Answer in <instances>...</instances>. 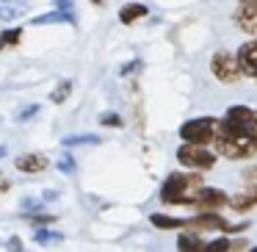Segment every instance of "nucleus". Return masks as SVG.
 Masks as SVG:
<instances>
[{"mask_svg":"<svg viewBox=\"0 0 257 252\" xmlns=\"http://www.w3.org/2000/svg\"><path fill=\"white\" fill-rule=\"evenodd\" d=\"M205 180L191 172H172L161 186V200L166 205H194L196 194L202 191Z\"/></svg>","mask_w":257,"mask_h":252,"instance_id":"nucleus-1","label":"nucleus"},{"mask_svg":"<svg viewBox=\"0 0 257 252\" xmlns=\"http://www.w3.org/2000/svg\"><path fill=\"white\" fill-rule=\"evenodd\" d=\"M213 150L224 158H251L257 155V136H229V133H221L218 130L216 139H213Z\"/></svg>","mask_w":257,"mask_h":252,"instance_id":"nucleus-2","label":"nucleus"},{"mask_svg":"<svg viewBox=\"0 0 257 252\" xmlns=\"http://www.w3.org/2000/svg\"><path fill=\"white\" fill-rule=\"evenodd\" d=\"M218 130L229 136H257V114L246 106H232L218 119Z\"/></svg>","mask_w":257,"mask_h":252,"instance_id":"nucleus-3","label":"nucleus"},{"mask_svg":"<svg viewBox=\"0 0 257 252\" xmlns=\"http://www.w3.org/2000/svg\"><path fill=\"white\" fill-rule=\"evenodd\" d=\"M218 133V119L216 117H196L180 128V139L191 144H210Z\"/></svg>","mask_w":257,"mask_h":252,"instance_id":"nucleus-4","label":"nucleus"},{"mask_svg":"<svg viewBox=\"0 0 257 252\" xmlns=\"http://www.w3.org/2000/svg\"><path fill=\"white\" fill-rule=\"evenodd\" d=\"M177 161L183 163V166L196 169V172H207V169H213V163H216V152L207 150L205 144H191V141H185L177 150Z\"/></svg>","mask_w":257,"mask_h":252,"instance_id":"nucleus-5","label":"nucleus"},{"mask_svg":"<svg viewBox=\"0 0 257 252\" xmlns=\"http://www.w3.org/2000/svg\"><path fill=\"white\" fill-rule=\"evenodd\" d=\"M183 227L191 230H224V233H238V230H249V224H229L227 219H221L216 211H199L194 219H185Z\"/></svg>","mask_w":257,"mask_h":252,"instance_id":"nucleus-6","label":"nucleus"},{"mask_svg":"<svg viewBox=\"0 0 257 252\" xmlns=\"http://www.w3.org/2000/svg\"><path fill=\"white\" fill-rule=\"evenodd\" d=\"M210 69H213V75H216L221 83H238L240 80V64H238V58L232 56V53H227V50H218V53H213V61H210Z\"/></svg>","mask_w":257,"mask_h":252,"instance_id":"nucleus-7","label":"nucleus"},{"mask_svg":"<svg viewBox=\"0 0 257 252\" xmlns=\"http://www.w3.org/2000/svg\"><path fill=\"white\" fill-rule=\"evenodd\" d=\"M235 25H238L243 34L257 36V3H251V0H240V6L235 9Z\"/></svg>","mask_w":257,"mask_h":252,"instance_id":"nucleus-8","label":"nucleus"},{"mask_svg":"<svg viewBox=\"0 0 257 252\" xmlns=\"http://www.w3.org/2000/svg\"><path fill=\"white\" fill-rule=\"evenodd\" d=\"M194 205L199 211H218V208L227 205V194L221 189H210V186H202V191L196 194Z\"/></svg>","mask_w":257,"mask_h":252,"instance_id":"nucleus-9","label":"nucleus"},{"mask_svg":"<svg viewBox=\"0 0 257 252\" xmlns=\"http://www.w3.org/2000/svg\"><path fill=\"white\" fill-rule=\"evenodd\" d=\"M14 166L25 175H39L50 166V161H47V155H42V152H25V155H20L17 161H14Z\"/></svg>","mask_w":257,"mask_h":252,"instance_id":"nucleus-10","label":"nucleus"},{"mask_svg":"<svg viewBox=\"0 0 257 252\" xmlns=\"http://www.w3.org/2000/svg\"><path fill=\"white\" fill-rule=\"evenodd\" d=\"M235 58H238V64H240V72L249 75V78H257V42L240 45V50Z\"/></svg>","mask_w":257,"mask_h":252,"instance_id":"nucleus-11","label":"nucleus"},{"mask_svg":"<svg viewBox=\"0 0 257 252\" xmlns=\"http://www.w3.org/2000/svg\"><path fill=\"white\" fill-rule=\"evenodd\" d=\"M227 205L232 208V211H238V213L251 211V208L257 205V186H251V189H243L240 194H235V197H227Z\"/></svg>","mask_w":257,"mask_h":252,"instance_id":"nucleus-12","label":"nucleus"},{"mask_svg":"<svg viewBox=\"0 0 257 252\" xmlns=\"http://www.w3.org/2000/svg\"><path fill=\"white\" fill-rule=\"evenodd\" d=\"M25 14V3L20 0H0V20L3 23H14Z\"/></svg>","mask_w":257,"mask_h":252,"instance_id":"nucleus-13","label":"nucleus"},{"mask_svg":"<svg viewBox=\"0 0 257 252\" xmlns=\"http://www.w3.org/2000/svg\"><path fill=\"white\" fill-rule=\"evenodd\" d=\"M147 17V6L144 3H127V6H122V12H119V20H122V25H133L136 20Z\"/></svg>","mask_w":257,"mask_h":252,"instance_id":"nucleus-14","label":"nucleus"},{"mask_svg":"<svg viewBox=\"0 0 257 252\" xmlns=\"http://www.w3.org/2000/svg\"><path fill=\"white\" fill-rule=\"evenodd\" d=\"M177 249H183V252H199V249H205V238H199L196 233H180L177 235Z\"/></svg>","mask_w":257,"mask_h":252,"instance_id":"nucleus-15","label":"nucleus"},{"mask_svg":"<svg viewBox=\"0 0 257 252\" xmlns=\"http://www.w3.org/2000/svg\"><path fill=\"white\" fill-rule=\"evenodd\" d=\"M50 23H69L75 25V17L72 12H50V14H39V17H34V25H50Z\"/></svg>","mask_w":257,"mask_h":252,"instance_id":"nucleus-16","label":"nucleus"},{"mask_svg":"<svg viewBox=\"0 0 257 252\" xmlns=\"http://www.w3.org/2000/svg\"><path fill=\"white\" fill-rule=\"evenodd\" d=\"M150 222L155 224V227H161V230H180L185 219H174V216H166V213H152Z\"/></svg>","mask_w":257,"mask_h":252,"instance_id":"nucleus-17","label":"nucleus"},{"mask_svg":"<svg viewBox=\"0 0 257 252\" xmlns=\"http://www.w3.org/2000/svg\"><path fill=\"white\" fill-rule=\"evenodd\" d=\"M64 147H80V144H100V136L94 133H80V136H67L61 141Z\"/></svg>","mask_w":257,"mask_h":252,"instance_id":"nucleus-18","label":"nucleus"},{"mask_svg":"<svg viewBox=\"0 0 257 252\" xmlns=\"http://www.w3.org/2000/svg\"><path fill=\"white\" fill-rule=\"evenodd\" d=\"M69 92H72V80H61V83H58V89H56V92H53V95H50V100L61 106V103H64V100H67V97H69Z\"/></svg>","mask_w":257,"mask_h":252,"instance_id":"nucleus-19","label":"nucleus"},{"mask_svg":"<svg viewBox=\"0 0 257 252\" xmlns=\"http://www.w3.org/2000/svg\"><path fill=\"white\" fill-rule=\"evenodd\" d=\"M20 36H23V28H9L0 34V47H9V45H17Z\"/></svg>","mask_w":257,"mask_h":252,"instance_id":"nucleus-20","label":"nucleus"},{"mask_svg":"<svg viewBox=\"0 0 257 252\" xmlns=\"http://www.w3.org/2000/svg\"><path fill=\"white\" fill-rule=\"evenodd\" d=\"M100 125H105V128H122V117H119V114H113V111H105L100 117Z\"/></svg>","mask_w":257,"mask_h":252,"instance_id":"nucleus-21","label":"nucleus"},{"mask_svg":"<svg viewBox=\"0 0 257 252\" xmlns=\"http://www.w3.org/2000/svg\"><path fill=\"white\" fill-rule=\"evenodd\" d=\"M58 169H61L64 175H72L75 172V158L69 155V152H64V155L58 158Z\"/></svg>","mask_w":257,"mask_h":252,"instance_id":"nucleus-22","label":"nucleus"},{"mask_svg":"<svg viewBox=\"0 0 257 252\" xmlns=\"http://www.w3.org/2000/svg\"><path fill=\"white\" fill-rule=\"evenodd\" d=\"M36 114H39V106H25V108L17 111V122H28V119L36 117Z\"/></svg>","mask_w":257,"mask_h":252,"instance_id":"nucleus-23","label":"nucleus"},{"mask_svg":"<svg viewBox=\"0 0 257 252\" xmlns=\"http://www.w3.org/2000/svg\"><path fill=\"white\" fill-rule=\"evenodd\" d=\"M36 241H39V244H47V241H61V233H50V230H39V233H36Z\"/></svg>","mask_w":257,"mask_h":252,"instance_id":"nucleus-24","label":"nucleus"},{"mask_svg":"<svg viewBox=\"0 0 257 252\" xmlns=\"http://www.w3.org/2000/svg\"><path fill=\"white\" fill-rule=\"evenodd\" d=\"M205 249H229V238H213V241H205Z\"/></svg>","mask_w":257,"mask_h":252,"instance_id":"nucleus-25","label":"nucleus"},{"mask_svg":"<svg viewBox=\"0 0 257 252\" xmlns=\"http://www.w3.org/2000/svg\"><path fill=\"white\" fill-rule=\"evenodd\" d=\"M133 69H141V61H133V64H127V67H122V75L133 72Z\"/></svg>","mask_w":257,"mask_h":252,"instance_id":"nucleus-26","label":"nucleus"},{"mask_svg":"<svg viewBox=\"0 0 257 252\" xmlns=\"http://www.w3.org/2000/svg\"><path fill=\"white\" fill-rule=\"evenodd\" d=\"M58 9L61 12H72V0H58Z\"/></svg>","mask_w":257,"mask_h":252,"instance_id":"nucleus-27","label":"nucleus"},{"mask_svg":"<svg viewBox=\"0 0 257 252\" xmlns=\"http://www.w3.org/2000/svg\"><path fill=\"white\" fill-rule=\"evenodd\" d=\"M9 246H12V249H20V246H23V241H20V238H12V241H9Z\"/></svg>","mask_w":257,"mask_h":252,"instance_id":"nucleus-28","label":"nucleus"},{"mask_svg":"<svg viewBox=\"0 0 257 252\" xmlns=\"http://www.w3.org/2000/svg\"><path fill=\"white\" fill-rule=\"evenodd\" d=\"M6 155V144H0V158Z\"/></svg>","mask_w":257,"mask_h":252,"instance_id":"nucleus-29","label":"nucleus"},{"mask_svg":"<svg viewBox=\"0 0 257 252\" xmlns=\"http://www.w3.org/2000/svg\"><path fill=\"white\" fill-rule=\"evenodd\" d=\"M91 3H102V0H91Z\"/></svg>","mask_w":257,"mask_h":252,"instance_id":"nucleus-30","label":"nucleus"},{"mask_svg":"<svg viewBox=\"0 0 257 252\" xmlns=\"http://www.w3.org/2000/svg\"><path fill=\"white\" fill-rule=\"evenodd\" d=\"M251 3H257V0H251Z\"/></svg>","mask_w":257,"mask_h":252,"instance_id":"nucleus-31","label":"nucleus"},{"mask_svg":"<svg viewBox=\"0 0 257 252\" xmlns=\"http://www.w3.org/2000/svg\"><path fill=\"white\" fill-rule=\"evenodd\" d=\"M254 252H257V246H254Z\"/></svg>","mask_w":257,"mask_h":252,"instance_id":"nucleus-32","label":"nucleus"},{"mask_svg":"<svg viewBox=\"0 0 257 252\" xmlns=\"http://www.w3.org/2000/svg\"><path fill=\"white\" fill-rule=\"evenodd\" d=\"M254 178H257V172H254Z\"/></svg>","mask_w":257,"mask_h":252,"instance_id":"nucleus-33","label":"nucleus"},{"mask_svg":"<svg viewBox=\"0 0 257 252\" xmlns=\"http://www.w3.org/2000/svg\"><path fill=\"white\" fill-rule=\"evenodd\" d=\"M254 114H257V111H254Z\"/></svg>","mask_w":257,"mask_h":252,"instance_id":"nucleus-34","label":"nucleus"}]
</instances>
